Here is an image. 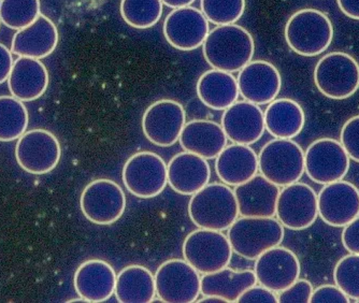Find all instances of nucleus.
Instances as JSON below:
<instances>
[{
    "mask_svg": "<svg viewBox=\"0 0 359 303\" xmlns=\"http://www.w3.org/2000/svg\"><path fill=\"white\" fill-rule=\"evenodd\" d=\"M350 165L346 149L334 139H318L309 145L304 153V173L322 185L344 180Z\"/></svg>",
    "mask_w": 359,
    "mask_h": 303,
    "instance_id": "9b49d317",
    "label": "nucleus"
},
{
    "mask_svg": "<svg viewBox=\"0 0 359 303\" xmlns=\"http://www.w3.org/2000/svg\"><path fill=\"white\" fill-rule=\"evenodd\" d=\"M197 95L208 108L226 110L235 104L239 97L237 79L231 72L222 70L205 72L197 82Z\"/></svg>",
    "mask_w": 359,
    "mask_h": 303,
    "instance_id": "cd10ccee",
    "label": "nucleus"
},
{
    "mask_svg": "<svg viewBox=\"0 0 359 303\" xmlns=\"http://www.w3.org/2000/svg\"><path fill=\"white\" fill-rule=\"evenodd\" d=\"M227 137L221 125L213 121L194 120L185 124L180 144L185 152L207 159H215L227 145Z\"/></svg>",
    "mask_w": 359,
    "mask_h": 303,
    "instance_id": "a878e982",
    "label": "nucleus"
},
{
    "mask_svg": "<svg viewBox=\"0 0 359 303\" xmlns=\"http://www.w3.org/2000/svg\"><path fill=\"white\" fill-rule=\"evenodd\" d=\"M27 109L13 96H0V141L10 142L23 136L28 126Z\"/></svg>",
    "mask_w": 359,
    "mask_h": 303,
    "instance_id": "7c9ffc66",
    "label": "nucleus"
},
{
    "mask_svg": "<svg viewBox=\"0 0 359 303\" xmlns=\"http://www.w3.org/2000/svg\"><path fill=\"white\" fill-rule=\"evenodd\" d=\"M122 177L129 193L141 199H150L166 189L167 163L153 152H140L125 163Z\"/></svg>",
    "mask_w": 359,
    "mask_h": 303,
    "instance_id": "6e6552de",
    "label": "nucleus"
},
{
    "mask_svg": "<svg viewBox=\"0 0 359 303\" xmlns=\"http://www.w3.org/2000/svg\"><path fill=\"white\" fill-rule=\"evenodd\" d=\"M238 303H278V294L260 285L248 288L237 301Z\"/></svg>",
    "mask_w": 359,
    "mask_h": 303,
    "instance_id": "58836bf2",
    "label": "nucleus"
},
{
    "mask_svg": "<svg viewBox=\"0 0 359 303\" xmlns=\"http://www.w3.org/2000/svg\"><path fill=\"white\" fill-rule=\"evenodd\" d=\"M340 143L350 159L359 163V115L346 121L341 129Z\"/></svg>",
    "mask_w": 359,
    "mask_h": 303,
    "instance_id": "c9c22d12",
    "label": "nucleus"
},
{
    "mask_svg": "<svg viewBox=\"0 0 359 303\" xmlns=\"http://www.w3.org/2000/svg\"><path fill=\"white\" fill-rule=\"evenodd\" d=\"M299 260L295 252L283 246H274L256 260L254 266L257 282L278 292L290 288L299 278Z\"/></svg>",
    "mask_w": 359,
    "mask_h": 303,
    "instance_id": "2eb2a0df",
    "label": "nucleus"
},
{
    "mask_svg": "<svg viewBox=\"0 0 359 303\" xmlns=\"http://www.w3.org/2000/svg\"><path fill=\"white\" fill-rule=\"evenodd\" d=\"M199 272L185 260L161 264L155 274L156 296L165 303H193L201 294Z\"/></svg>",
    "mask_w": 359,
    "mask_h": 303,
    "instance_id": "1a4fd4ad",
    "label": "nucleus"
},
{
    "mask_svg": "<svg viewBox=\"0 0 359 303\" xmlns=\"http://www.w3.org/2000/svg\"><path fill=\"white\" fill-rule=\"evenodd\" d=\"M12 96L29 102L40 98L48 86V72L40 60L19 58L14 60L8 78Z\"/></svg>",
    "mask_w": 359,
    "mask_h": 303,
    "instance_id": "b1692460",
    "label": "nucleus"
},
{
    "mask_svg": "<svg viewBox=\"0 0 359 303\" xmlns=\"http://www.w3.org/2000/svg\"><path fill=\"white\" fill-rule=\"evenodd\" d=\"M341 239L344 248L350 254L359 255V215L350 224L344 226Z\"/></svg>",
    "mask_w": 359,
    "mask_h": 303,
    "instance_id": "ea45409f",
    "label": "nucleus"
},
{
    "mask_svg": "<svg viewBox=\"0 0 359 303\" xmlns=\"http://www.w3.org/2000/svg\"><path fill=\"white\" fill-rule=\"evenodd\" d=\"M0 1H1V0H0Z\"/></svg>",
    "mask_w": 359,
    "mask_h": 303,
    "instance_id": "09e8293b",
    "label": "nucleus"
},
{
    "mask_svg": "<svg viewBox=\"0 0 359 303\" xmlns=\"http://www.w3.org/2000/svg\"><path fill=\"white\" fill-rule=\"evenodd\" d=\"M163 5L161 0H122L121 15L129 26L147 29L161 20Z\"/></svg>",
    "mask_w": 359,
    "mask_h": 303,
    "instance_id": "2f4dec72",
    "label": "nucleus"
},
{
    "mask_svg": "<svg viewBox=\"0 0 359 303\" xmlns=\"http://www.w3.org/2000/svg\"><path fill=\"white\" fill-rule=\"evenodd\" d=\"M80 207L82 213L92 223L111 225L124 214L126 196L120 185L112 180H95L82 191Z\"/></svg>",
    "mask_w": 359,
    "mask_h": 303,
    "instance_id": "9d476101",
    "label": "nucleus"
},
{
    "mask_svg": "<svg viewBox=\"0 0 359 303\" xmlns=\"http://www.w3.org/2000/svg\"><path fill=\"white\" fill-rule=\"evenodd\" d=\"M58 43L55 24L44 14L27 27L18 30L11 43V52L19 58L42 60L51 55Z\"/></svg>",
    "mask_w": 359,
    "mask_h": 303,
    "instance_id": "aec40b11",
    "label": "nucleus"
},
{
    "mask_svg": "<svg viewBox=\"0 0 359 303\" xmlns=\"http://www.w3.org/2000/svg\"><path fill=\"white\" fill-rule=\"evenodd\" d=\"M68 302H69V303H72V302L84 303V302H88V301H86V299L81 298V297H80V298H79V299H74V300H69V301H68Z\"/></svg>",
    "mask_w": 359,
    "mask_h": 303,
    "instance_id": "a18cd8bd",
    "label": "nucleus"
},
{
    "mask_svg": "<svg viewBox=\"0 0 359 303\" xmlns=\"http://www.w3.org/2000/svg\"><path fill=\"white\" fill-rule=\"evenodd\" d=\"M351 299L337 285H322L312 292L311 303H348Z\"/></svg>",
    "mask_w": 359,
    "mask_h": 303,
    "instance_id": "4c0bfd02",
    "label": "nucleus"
},
{
    "mask_svg": "<svg viewBox=\"0 0 359 303\" xmlns=\"http://www.w3.org/2000/svg\"><path fill=\"white\" fill-rule=\"evenodd\" d=\"M276 215L287 229H308L318 220V195L308 184H290L280 191Z\"/></svg>",
    "mask_w": 359,
    "mask_h": 303,
    "instance_id": "ddd939ff",
    "label": "nucleus"
},
{
    "mask_svg": "<svg viewBox=\"0 0 359 303\" xmlns=\"http://www.w3.org/2000/svg\"><path fill=\"white\" fill-rule=\"evenodd\" d=\"M182 250L184 260L201 274H213L228 267L233 252L223 231L201 228L185 238Z\"/></svg>",
    "mask_w": 359,
    "mask_h": 303,
    "instance_id": "0eeeda50",
    "label": "nucleus"
},
{
    "mask_svg": "<svg viewBox=\"0 0 359 303\" xmlns=\"http://www.w3.org/2000/svg\"><path fill=\"white\" fill-rule=\"evenodd\" d=\"M284 236V226L274 217L242 216L227 232L233 252L249 260H256L266 250L280 245Z\"/></svg>",
    "mask_w": 359,
    "mask_h": 303,
    "instance_id": "7ed1b4c3",
    "label": "nucleus"
},
{
    "mask_svg": "<svg viewBox=\"0 0 359 303\" xmlns=\"http://www.w3.org/2000/svg\"><path fill=\"white\" fill-rule=\"evenodd\" d=\"M203 46L205 60L213 69L231 74L252 62L255 52L251 34L236 24L219 25L209 32Z\"/></svg>",
    "mask_w": 359,
    "mask_h": 303,
    "instance_id": "f257e3e1",
    "label": "nucleus"
},
{
    "mask_svg": "<svg viewBox=\"0 0 359 303\" xmlns=\"http://www.w3.org/2000/svg\"><path fill=\"white\" fill-rule=\"evenodd\" d=\"M189 215L201 229L225 231L239 217L235 193L224 183L208 184L191 196Z\"/></svg>",
    "mask_w": 359,
    "mask_h": 303,
    "instance_id": "f03ea898",
    "label": "nucleus"
},
{
    "mask_svg": "<svg viewBox=\"0 0 359 303\" xmlns=\"http://www.w3.org/2000/svg\"><path fill=\"white\" fill-rule=\"evenodd\" d=\"M222 128L228 140L236 144L251 145L265 133V117L257 105L250 101H236L224 110Z\"/></svg>",
    "mask_w": 359,
    "mask_h": 303,
    "instance_id": "6ab92c4d",
    "label": "nucleus"
},
{
    "mask_svg": "<svg viewBox=\"0 0 359 303\" xmlns=\"http://www.w3.org/2000/svg\"><path fill=\"white\" fill-rule=\"evenodd\" d=\"M314 82L320 94L327 98H350L359 88V64L350 54L332 52L318 60Z\"/></svg>",
    "mask_w": 359,
    "mask_h": 303,
    "instance_id": "423d86ee",
    "label": "nucleus"
},
{
    "mask_svg": "<svg viewBox=\"0 0 359 303\" xmlns=\"http://www.w3.org/2000/svg\"><path fill=\"white\" fill-rule=\"evenodd\" d=\"M266 130L276 139H292L304 127L306 115L297 101L292 99H274L264 112Z\"/></svg>",
    "mask_w": 359,
    "mask_h": 303,
    "instance_id": "bb28decb",
    "label": "nucleus"
},
{
    "mask_svg": "<svg viewBox=\"0 0 359 303\" xmlns=\"http://www.w3.org/2000/svg\"><path fill=\"white\" fill-rule=\"evenodd\" d=\"M168 183L175 193L193 196L209 184L211 169L208 161L189 152L175 155L167 165Z\"/></svg>",
    "mask_w": 359,
    "mask_h": 303,
    "instance_id": "412c9836",
    "label": "nucleus"
},
{
    "mask_svg": "<svg viewBox=\"0 0 359 303\" xmlns=\"http://www.w3.org/2000/svg\"><path fill=\"white\" fill-rule=\"evenodd\" d=\"M355 302L359 303V299H358V300H355Z\"/></svg>",
    "mask_w": 359,
    "mask_h": 303,
    "instance_id": "49530a36",
    "label": "nucleus"
},
{
    "mask_svg": "<svg viewBox=\"0 0 359 303\" xmlns=\"http://www.w3.org/2000/svg\"><path fill=\"white\" fill-rule=\"evenodd\" d=\"M0 23H1V21H0Z\"/></svg>",
    "mask_w": 359,
    "mask_h": 303,
    "instance_id": "de8ad7c7",
    "label": "nucleus"
},
{
    "mask_svg": "<svg viewBox=\"0 0 359 303\" xmlns=\"http://www.w3.org/2000/svg\"><path fill=\"white\" fill-rule=\"evenodd\" d=\"M187 124L182 105L170 99H163L151 105L142 117L145 138L157 147H169L179 141Z\"/></svg>",
    "mask_w": 359,
    "mask_h": 303,
    "instance_id": "4468645a",
    "label": "nucleus"
},
{
    "mask_svg": "<svg viewBox=\"0 0 359 303\" xmlns=\"http://www.w3.org/2000/svg\"><path fill=\"white\" fill-rule=\"evenodd\" d=\"M62 156L60 141L46 129H32L20 137L15 159L20 167L32 175H46L58 165Z\"/></svg>",
    "mask_w": 359,
    "mask_h": 303,
    "instance_id": "f8f14e48",
    "label": "nucleus"
},
{
    "mask_svg": "<svg viewBox=\"0 0 359 303\" xmlns=\"http://www.w3.org/2000/svg\"><path fill=\"white\" fill-rule=\"evenodd\" d=\"M334 27L330 18L316 9L292 14L285 26V39L295 53L306 58L320 55L330 48Z\"/></svg>",
    "mask_w": 359,
    "mask_h": 303,
    "instance_id": "20e7f679",
    "label": "nucleus"
},
{
    "mask_svg": "<svg viewBox=\"0 0 359 303\" xmlns=\"http://www.w3.org/2000/svg\"><path fill=\"white\" fill-rule=\"evenodd\" d=\"M40 14V0L0 1V21L11 29L27 27L38 19Z\"/></svg>",
    "mask_w": 359,
    "mask_h": 303,
    "instance_id": "473e14b6",
    "label": "nucleus"
},
{
    "mask_svg": "<svg viewBox=\"0 0 359 303\" xmlns=\"http://www.w3.org/2000/svg\"><path fill=\"white\" fill-rule=\"evenodd\" d=\"M167 7L177 9V8L189 7L195 0H161Z\"/></svg>",
    "mask_w": 359,
    "mask_h": 303,
    "instance_id": "37998d69",
    "label": "nucleus"
},
{
    "mask_svg": "<svg viewBox=\"0 0 359 303\" xmlns=\"http://www.w3.org/2000/svg\"><path fill=\"white\" fill-rule=\"evenodd\" d=\"M209 34V21L197 8H177L167 16L164 36L167 42L180 50H193L203 46Z\"/></svg>",
    "mask_w": 359,
    "mask_h": 303,
    "instance_id": "f3484780",
    "label": "nucleus"
},
{
    "mask_svg": "<svg viewBox=\"0 0 359 303\" xmlns=\"http://www.w3.org/2000/svg\"><path fill=\"white\" fill-rule=\"evenodd\" d=\"M334 284L353 300L359 299V255L350 254L337 262Z\"/></svg>",
    "mask_w": 359,
    "mask_h": 303,
    "instance_id": "f704fd0d",
    "label": "nucleus"
},
{
    "mask_svg": "<svg viewBox=\"0 0 359 303\" xmlns=\"http://www.w3.org/2000/svg\"><path fill=\"white\" fill-rule=\"evenodd\" d=\"M337 3L348 18L359 20V0H337Z\"/></svg>",
    "mask_w": 359,
    "mask_h": 303,
    "instance_id": "79ce46f5",
    "label": "nucleus"
},
{
    "mask_svg": "<svg viewBox=\"0 0 359 303\" xmlns=\"http://www.w3.org/2000/svg\"><path fill=\"white\" fill-rule=\"evenodd\" d=\"M12 65H13V60H12L11 50L3 43H0V84H3L9 78Z\"/></svg>",
    "mask_w": 359,
    "mask_h": 303,
    "instance_id": "a19ab883",
    "label": "nucleus"
},
{
    "mask_svg": "<svg viewBox=\"0 0 359 303\" xmlns=\"http://www.w3.org/2000/svg\"><path fill=\"white\" fill-rule=\"evenodd\" d=\"M258 171L276 187L296 183L304 173V152L292 139H274L258 154Z\"/></svg>",
    "mask_w": 359,
    "mask_h": 303,
    "instance_id": "39448f33",
    "label": "nucleus"
},
{
    "mask_svg": "<svg viewBox=\"0 0 359 303\" xmlns=\"http://www.w3.org/2000/svg\"><path fill=\"white\" fill-rule=\"evenodd\" d=\"M74 283L81 298L88 302H104L114 294L116 274L108 262L90 260L76 269Z\"/></svg>",
    "mask_w": 359,
    "mask_h": 303,
    "instance_id": "5701e85b",
    "label": "nucleus"
},
{
    "mask_svg": "<svg viewBox=\"0 0 359 303\" xmlns=\"http://www.w3.org/2000/svg\"><path fill=\"white\" fill-rule=\"evenodd\" d=\"M318 216L332 227H344L359 215V189L348 181L324 185L318 195Z\"/></svg>",
    "mask_w": 359,
    "mask_h": 303,
    "instance_id": "dca6fc26",
    "label": "nucleus"
},
{
    "mask_svg": "<svg viewBox=\"0 0 359 303\" xmlns=\"http://www.w3.org/2000/svg\"><path fill=\"white\" fill-rule=\"evenodd\" d=\"M198 303H227V300L225 299L219 298V297L215 296H205V298L201 299V300L196 301Z\"/></svg>",
    "mask_w": 359,
    "mask_h": 303,
    "instance_id": "c03bdc74",
    "label": "nucleus"
},
{
    "mask_svg": "<svg viewBox=\"0 0 359 303\" xmlns=\"http://www.w3.org/2000/svg\"><path fill=\"white\" fill-rule=\"evenodd\" d=\"M255 284H257V278L254 271H235L226 267L219 271L203 274L201 290L203 296L219 297L227 302H237L239 297Z\"/></svg>",
    "mask_w": 359,
    "mask_h": 303,
    "instance_id": "c85d7f7f",
    "label": "nucleus"
},
{
    "mask_svg": "<svg viewBox=\"0 0 359 303\" xmlns=\"http://www.w3.org/2000/svg\"><path fill=\"white\" fill-rule=\"evenodd\" d=\"M313 290V286L308 280L298 278L290 288L278 292V301L280 303H309Z\"/></svg>",
    "mask_w": 359,
    "mask_h": 303,
    "instance_id": "e433bc0d",
    "label": "nucleus"
},
{
    "mask_svg": "<svg viewBox=\"0 0 359 303\" xmlns=\"http://www.w3.org/2000/svg\"><path fill=\"white\" fill-rule=\"evenodd\" d=\"M237 82L244 100L257 106L270 104L279 95L282 86L279 70L266 60L250 62L240 70Z\"/></svg>",
    "mask_w": 359,
    "mask_h": 303,
    "instance_id": "a211bd4d",
    "label": "nucleus"
},
{
    "mask_svg": "<svg viewBox=\"0 0 359 303\" xmlns=\"http://www.w3.org/2000/svg\"><path fill=\"white\" fill-rule=\"evenodd\" d=\"M215 173L228 187H238L257 175L258 155L250 145H226L215 159Z\"/></svg>",
    "mask_w": 359,
    "mask_h": 303,
    "instance_id": "393cba45",
    "label": "nucleus"
},
{
    "mask_svg": "<svg viewBox=\"0 0 359 303\" xmlns=\"http://www.w3.org/2000/svg\"><path fill=\"white\" fill-rule=\"evenodd\" d=\"M280 191L279 187L262 175H256L245 183L240 184L233 189L239 215L273 217Z\"/></svg>",
    "mask_w": 359,
    "mask_h": 303,
    "instance_id": "4be33fe9",
    "label": "nucleus"
},
{
    "mask_svg": "<svg viewBox=\"0 0 359 303\" xmlns=\"http://www.w3.org/2000/svg\"><path fill=\"white\" fill-rule=\"evenodd\" d=\"M245 0H201V12L215 25L235 24L243 15Z\"/></svg>",
    "mask_w": 359,
    "mask_h": 303,
    "instance_id": "72a5a7b5",
    "label": "nucleus"
},
{
    "mask_svg": "<svg viewBox=\"0 0 359 303\" xmlns=\"http://www.w3.org/2000/svg\"><path fill=\"white\" fill-rule=\"evenodd\" d=\"M114 294L121 303H151L156 296L154 276L139 264L125 267L116 274Z\"/></svg>",
    "mask_w": 359,
    "mask_h": 303,
    "instance_id": "c756f323",
    "label": "nucleus"
}]
</instances>
